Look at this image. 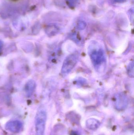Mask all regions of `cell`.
Listing matches in <instances>:
<instances>
[{
	"mask_svg": "<svg viewBox=\"0 0 134 135\" xmlns=\"http://www.w3.org/2000/svg\"><path fill=\"white\" fill-rule=\"evenodd\" d=\"M46 120V114L43 110L39 111L35 118L36 135H44Z\"/></svg>",
	"mask_w": 134,
	"mask_h": 135,
	"instance_id": "obj_1",
	"label": "cell"
},
{
	"mask_svg": "<svg viewBox=\"0 0 134 135\" xmlns=\"http://www.w3.org/2000/svg\"><path fill=\"white\" fill-rule=\"evenodd\" d=\"M23 124L18 120H11L8 122L5 125L6 130L13 133H18L22 130Z\"/></svg>",
	"mask_w": 134,
	"mask_h": 135,
	"instance_id": "obj_3",
	"label": "cell"
},
{
	"mask_svg": "<svg viewBox=\"0 0 134 135\" xmlns=\"http://www.w3.org/2000/svg\"><path fill=\"white\" fill-rule=\"evenodd\" d=\"M2 43L1 42V41H0V49H1V48L2 47Z\"/></svg>",
	"mask_w": 134,
	"mask_h": 135,
	"instance_id": "obj_7",
	"label": "cell"
},
{
	"mask_svg": "<svg viewBox=\"0 0 134 135\" xmlns=\"http://www.w3.org/2000/svg\"><path fill=\"white\" fill-rule=\"evenodd\" d=\"M92 55L93 61L96 63H100L102 61V54H100V51L94 52Z\"/></svg>",
	"mask_w": 134,
	"mask_h": 135,
	"instance_id": "obj_5",
	"label": "cell"
},
{
	"mask_svg": "<svg viewBox=\"0 0 134 135\" xmlns=\"http://www.w3.org/2000/svg\"><path fill=\"white\" fill-rule=\"evenodd\" d=\"M133 63H131V64H130L128 68V70H127V73H128V74L130 75L131 77H133Z\"/></svg>",
	"mask_w": 134,
	"mask_h": 135,
	"instance_id": "obj_6",
	"label": "cell"
},
{
	"mask_svg": "<svg viewBox=\"0 0 134 135\" xmlns=\"http://www.w3.org/2000/svg\"><path fill=\"white\" fill-rule=\"evenodd\" d=\"M35 88V83L33 80L28 81L25 85V91L28 97H30Z\"/></svg>",
	"mask_w": 134,
	"mask_h": 135,
	"instance_id": "obj_4",
	"label": "cell"
},
{
	"mask_svg": "<svg viewBox=\"0 0 134 135\" xmlns=\"http://www.w3.org/2000/svg\"><path fill=\"white\" fill-rule=\"evenodd\" d=\"M78 57L75 55H68L65 60L61 68L63 74L69 73L75 67L77 62Z\"/></svg>",
	"mask_w": 134,
	"mask_h": 135,
	"instance_id": "obj_2",
	"label": "cell"
},
{
	"mask_svg": "<svg viewBox=\"0 0 134 135\" xmlns=\"http://www.w3.org/2000/svg\"><path fill=\"white\" fill-rule=\"evenodd\" d=\"M10 1H12L13 2H15L18 1L19 0H10Z\"/></svg>",
	"mask_w": 134,
	"mask_h": 135,
	"instance_id": "obj_8",
	"label": "cell"
}]
</instances>
